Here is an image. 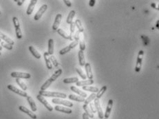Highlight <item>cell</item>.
I'll return each instance as SVG.
<instances>
[{"mask_svg": "<svg viewBox=\"0 0 159 119\" xmlns=\"http://www.w3.org/2000/svg\"><path fill=\"white\" fill-rule=\"evenodd\" d=\"M39 94L42 96H47V97H55L57 98H66L67 95L66 94L61 92H49V91H39Z\"/></svg>", "mask_w": 159, "mask_h": 119, "instance_id": "cell-1", "label": "cell"}, {"mask_svg": "<svg viewBox=\"0 0 159 119\" xmlns=\"http://www.w3.org/2000/svg\"><path fill=\"white\" fill-rule=\"evenodd\" d=\"M11 76L13 78H17V79H30L31 77V75L29 73L26 72H12L10 74Z\"/></svg>", "mask_w": 159, "mask_h": 119, "instance_id": "cell-2", "label": "cell"}, {"mask_svg": "<svg viewBox=\"0 0 159 119\" xmlns=\"http://www.w3.org/2000/svg\"><path fill=\"white\" fill-rule=\"evenodd\" d=\"M94 104L95 108H96V110H97V112L99 118L103 119V118H104V114H103V112L102 107L101 106V103H100L99 99L96 98L94 99Z\"/></svg>", "mask_w": 159, "mask_h": 119, "instance_id": "cell-3", "label": "cell"}, {"mask_svg": "<svg viewBox=\"0 0 159 119\" xmlns=\"http://www.w3.org/2000/svg\"><path fill=\"white\" fill-rule=\"evenodd\" d=\"M52 102L55 104H58V105H65V106H67L68 107H72L73 106V103L71 102H70L68 100H63V99H61V98H53L52 100Z\"/></svg>", "mask_w": 159, "mask_h": 119, "instance_id": "cell-4", "label": "cell"}, {"mask_svg": "<svg viewBox=\"0 0 159 119\" xmlns=\"http://www.w3.org/2000/svg\"><path fill=\"white\" fill-rule=\"evenodd\" d=\"M143 55H144V53L142 50H140L139 53H138V55L137 58V61H136V65L135 67V71L138 72L141 69V65H142V61L143 59Z\"/></svg>", "mask_w": 159, "mask_h": 119, "instance_id": "cell-5", "label": "cell"}, {"mask_svg": "<svg viewBox=\"0 0 159 119\" xmlns=\"http://www.w3.org/2000/svg\"><path fill=\"white\" fill-rule=\"evenodd\" d=\"M8 88L9 89L10 91H12L13 92L16 93V94H19V95H20L21 96H23V97H27V96H28V94H27V93H26V92L19 90V89H18L17 88H16V87H14V86H12V85H8Z\"/></svg>", "mask_w": 159, "mask_h": 119, "instance_id": "cell-6", "label": "cell"}, {"mask_svg": "<svg viewBox=\"0 0 159 119\" xmlns=\"http://www.w3.org/2000/svg\"><path fill=\"white\" fill-rule=\"evenodd\" d=\"M37 99H38V100H39V101H40V102L43 105H44V106H45V107L47 108V110H48V111L52 112V110H53V107L51 106V105H50L49 103L47 102V100H45V98L43 97V96L38 94V95L37 96Z\"/></svg>", "mask_w": 159, "mask_h": 119, "instance_id": "cell-7", "label": "cell"}, {"mask_svg": "<svg viewBox=\"0 0 159 119\" xmlns=\"http://www.w3.org/2000/svg\"><path fill=\"white\" fill-rule=\"evenodd\" d=\"M47 6L46 4H43L42 6H41V8L39 9V10L37 11V12L36 13V14L34 17V19L35 21H38L39 19H40V18L41 17V16L43 15V14L44 12L47 10Z\"/></svg>", "mask_w": 159, "mask_h": 119, "instance_id": "cell-8", "label": "cell"}, {"mask_svg": "<svg viewBox=\"0 0 159 119\" xmlns=\"http://www.w3.org/2000/svg\"><path fill=\"white\" fill-rule=\"evenodd\" d=\"M19 109L20 111H22V112H24V113L26 114L27 115H28L31 118L37 119V115H36L35 114H34L33 112H32V111L29 110L28 108H26V107H25L24 106H22V105L19 106Z\"/></svg>", "mask_w": 159, "mask_h": 119, "instance_id": "cell-9", "label": "cell"}, {"mask_svg": "<svg viewBox=\"0 0 159 119\" xmlns=\"http://www.w3.org/2000/svg\"><path fill=\"white\" fill-rule=\"evenodd\" d=\"M62 15L61 14H57V16L55 17V20L54 24L52 25V30H57V29L59 28L60 25V23H61V21Z\"/></svg>", "mask_w": 159, "mask_h": 119, "instance_id": "cell-10", "label": "cell"}, {"mask_svg": "<svg viewBox=\"0 0 159 119\" xmlns=\"http://www.w3.org/2000/svg\"><path fill=\"white\" fill-rule=\"evenodd\" d=\"M113 106V100L112 99H109L108 103H107V108H106V111H105V113L104 114L105 118H108L110 115V113H111V111H112V107Z\"/></svg>", "mask_w": 159, "mask_h": 119, "instance_id": "cell-11", "label": "cell"}, {"mask_svg": "<svg viewBox=\"0 0 159 119\" xmlns=\"http://www.w3.org/2000/svg\"><path fill=\"white\" fill-rule=\"evenodd\" d=\"M55 110L56 111H58V112H63V113H66V114H71L72 112V110L70 108H68V107H65L63 106H60V105H57L55 107Z\"/></svg>", "mask_w": 159, "mask_h": 119, "instance_id": "cell-12", "label": "cell"}, {"mask_svg": "<svg viewBox=\"0 0 159 119\" xmlns=\"http://www.w3.org/2000/svg\"><path fill=\"white\" fill-rule=\"evenodd\" d=\"M85 69H86V76L88 77L89 79H92L93 78V74L92 71V67H91V65L90 63H86L85 64Z\"/></svg>", "mask_w": 159, "mask_h": 119, "instance_id": "cell-13", "label": "cell"}, {"mask_svg": "<svg viewBox=\"0 0 159 119\" xmlns=\"http://www.w3.org/2000/svg\"><path fill=\"white\" fill-rule=\"evenodd\" d=\"M37 3V0H31L30 3L29 4L28 7V9L26 10V14H31L33 13L34 10V8H35V6L36 4Z\"/></svg>", "mask_w": 159, "mask_h": 119, "instance_id": "cell-14", "label": "cell"}, {"mask_svg": "<svg viewBox=\"0 0 159 119\" xmlns=\"http://www.w3.org/2000/svg\"><path fill=\"white\" fill-rule=\"evenodd\" d=\"M43 57H44V59H45V64H46V67H47V69L51 70L52 67V64L50 59V55L47 53V52H45L43 54Z\"/></svg>", "mask_w": 159, "mask_h": 119, "instance_id": "cell-15", "label": "cell"}, {"mask_svg": "<svg viewBox=\"0 0 159 119\" xmlns=\"http://www.w3.org/2000/svg\"><path fill=\"white\" fill-rule=\"evenodd\" d=\"M26 98H27V100H28V102L29 105L30 106L31 110H32L33 112H36V111L37 110V105H36L34 101L33 98L31 97V96H28L26 97Z\"/></svg>", "mask_w": 159, "mask_h": 119, "instance_id": "cell-16", "label": "cell"}, {"mask_svg": "<svg viewBox=\"0 0 159 119\" xmlns=\"http://www.w3.org/2000/svg\"><path fill=\"white\" fill-rule=\"evenodd\" d=\"M0 39H3V40L6 43H8V44H10V45H14V41H13L11 39L9 38L8 36H6L4 33H2L1 31H0Z\"/></svg>", "mask_w": 159, "mask_h": 119, "instance_id": "cell-17", "label": "cell"}, {"mask_svg": "<svg viewBox=\"0 0 159 119\" xmlns=\"http://www.w3.org/2000/svg\"><path fill=\"white\" fill-rule=\"evenodd\" d=\"M76 85L77 86H89L94 83V81L92 79H89V80H84V81H78L76 82Z\"/></svg>", "mask_w": 159, "mask_h": 119, "instance_id": "cell-18", "label": "cell"}, {"mask_svg": "<svg viewBox=\"0 0 159 119\" xmlns=\"http://www.w3.org/2000/svg\"><path fill=\"white\" fill-rule=\"evenodd\" d=\"M70 89H71L72 91H73L75 93H76L77 94H78V96H80L81 97H83V98H86L88 94H86V92H84L83 91L80 90L79 89H78L76 87H74V86H71L70 87Z\"/></svg>", "mask_w": 159, "mask_h": 119, "instance_id": "cell-19", "label": "cell"}, {"mask_svg": "<svg viewBox=\"0 0 159 119\" xmlns=\"http://www.w3.org/2000/svg\"><path fill=\"white\" fill-rule=\"evenodd\" d=\"M78 61H79V64L81 66L85 65L86 60H85V56H84L83 51H81V50L78 51Z\"/></svg>", "mask_w": 159, "mask_h": 119, "instance_id": "cell-20", "label": "cell"}, {"mask_svg": "<svg viewBox=\"0 0 159 119\" xmlns=\"http://www.w3.org/2000/svg\"><path fill=\"white\" fill-rule=\"evenodd\" d=\"M47 53L49 55H53L54 53V41L52 39H50L48 40V50Z\"/></svg>", "mask_w": 159, "mask_h": 119, "instance_id": "cell-21", "label": "cell"}, {"mask_svg": "<svg viewBox=\"0 0 159 119\" xmlns=\"http://www.w3.org/2000/svg\"><path fill=\"white\" fill-rule=\"evenodd\" d=\"M68 97L70 100H76V101H78V102H84V100H85V98L81 97L80 96L74 95V94H70Z\"/></svg>", "mask_w": 159, "mask_h": 119, "instance_id": "cell-22", "label": "cell"}, {"mask_svg": "<svg viewBox=\"0 0 159 119\" xmlns=\"http://www.w3.org/2000/svg\"><path fill=\"white\" fill-rule=\"evenodd\" d=\"M29 50H30V52L31 53V54L33 55L34 57H35L36 59H40L41 55L38 53V51L36 50L35 48H34L33 46H32V45L29 46Z\"/></svg>", "mask_w": 159, "mask_h": 119, "instance_id": "cell-23", "label": "cell"}, {"mask_svg": "<svg viewBox=\"0 0 159 119\" xmlns=\"http://www.w3.org/2000/svg\"><path fill=\"white\" fill-rule=\"evenodd\" d=\"M62 72H63V71H62V70L61 69H59L58 70H57V71L55 72V73L54 74H52V76H51V77H50V80L52 82H53V81H56V79L59 77V76L61 75V74H62Z\"/></svg>", "mask_w": 159, "mask_h": 119, "instance_id": "cell-24", "label": "cell"}, {"mask_svg": "<svg viewBox=\"0 0 159 119\" xmlns=\"http://www.w3.org/2000/svg\"><path fill=\"white\" fill-rule=\"evenodd\" d=\"M83 110H85V113H86V114L88 115V116H89V118H94V114H93L92 112V111H91V110L90 109V107H88V105H83Z\"/></svg>", "mask_w": 159, "mask_h": 119, "instance_id": "cell-25", "label": "cell"}, {"mask_svg": "<svg viewBox=\"0 0 159 119\" xmlns=\"http://www.w3.org/2000/svg\"><path fill=\"white\" fill-rule=\"evenodd\" d=\"M83 90L88 91V92H98L99 90L97 87H92V86H83Z\"/></svg>", "mask_w": 159, "mask_h": 119, "instance_id": "cell-26", "label": "cell"}, {"mask_svg": "<svg viewBox=\"0 0 159 119\" xmlns=\"http://www.w3.org/2000/svg\"><path fill=\"white\" fill-rule=\"evenodd\" d=\"M75 14H76L75 10H71L68 16V18H67V23L68 24H70L72 22V20H73V18L75 16Z\"/></svg>", "mask_w": 159, "mask_h": 119, "instance_id": "cell-27", "label": "cell"}, {"mask_svg": "<svg viewBox=\"0 0 159 119\" xmlns=\"http://www.w3.org/2000/svg\"><path fill=\"white\" fill-rule=\"evenodd\" d=\"M97 98V94H94V93H93L92 94L89 96L87 98H86V100H84V103H85V105H88V104H90L91 103V101L93 100H94L95 98Z\"/></svg>", "mask_w": 159, "mask_h": 119, "instance_id": "cell-28", "label": "cell"}, {"mask_svg": "<svg viewBox=\"0 0 159 119\" xmlns=\"http://www.w3.org/2000/svg\"><path fill=\"white\" fill-rule=\"evenodd\" d=\"M78 81V79L77 77H72V78H67V79H63L64 83H76Z\"/></svg>", "mask_w": 159, "mask_h": 119, "instance_id": "cell-29", "label": "cell"}, {"mask_svg": "<svg viewBox=\"0 0 159 119\" xmlns=\"http://www.w3.org/2000/svg\"><path fill=\"white\" fill-rule=\"evenodd\" d=\"M79 39H80V42H79V48L80 50L81 51H84L86 49V44L84 42V39H83V35L79 36Z\"/></svg>", "mask_w": 159, "mask_h": 119, "instance_id": "cell-30", "label": "cell"}, {"mask_svg": "<svg viewBox=\"0 0 159 119\" xmlns=\"http://www.w3.org/2000/svg\"><path fill=\"white\" fill-rule=\"evenodd\" d=\"M75 26L77 27V28H78V31L79 32H83V30H84V28H83V26H82V24H81V21L79 20V19H76V21H75Z\"/></svg>", "mask_w": 159, "mask_h": 119, "instance_id": "cell-31", "label": "cell"}, {"mask_svg": "<svg viewBox=\"0 0 159 119\" xmlns=\"http://www.w3.org/2000/svg\"><path fill=\"white\" fill-rule=\"evenodd\" d=\"M52 82L51 81H50V79H48L47 80V81H45V83L41 86V91H45V90L47 88H49V86L51 85V83H52Z\"/></svg>", "mask_w": 159, "mask_h": 119, "instance_id": "cell-32", "label": "cell"}, {"mask_svg": "<svg viewBox=\"0 0 159 119\" xmlns=\"http://www.w3.org/2000/svg\"><path fill=\"white\" fill-rule=\"evenodd\" d=\"M106 90H107V86H104L103 87H102L101 89L100 90H99V92H98L97 94V98H99V99L102 96L103 94H104Z\"/></svg>", "mask_w": 159, "mask_h": 119, "instance_id": "cell-33", "label": "cell"}, {"mask_svg": "<svg viewBox=\"0 0 159 119\" xmlns=\"http://www.w3.org/2000/svg\"><path fill=\"white\" fill-rule=\"evenodd\" d=\"M16 82H17V83L20 86V88H21L23 90L26 91V90H27V88H27V86L24 83L22 80H20L19 79H16Z\"/></svg>", "mask_w": 159, "mask_h": 119, "instance_id": "cell-34", "label": "cell"}, {"mask_svg": "<svg viewBox=\"0 0 159 119\" xmlns=\"http://www.w3.org/2000/svg\"><path fill=\"white\" fill-rule=\"evenodd\" d=\"M57 32H58L59 35H60L61 37H63V38L66 39H69V35L65 32L64 30H63L61 28L57 29Z\"/></svg>", "mask_w": 159, "mask_h": 119, "instance_id": "cell-35", "label": "cell"}, {"mask_svg": "<svg viewBox=\"0 0 159 119\" xmlns=\"http://www.w3.org/2000/svg\"><path fill=\"white\" fill-rule=\"evenodd\" d=\"M0 45L2 46V47H4V48H6L8 50H12V45H10L8 43H6L5 41H2L1 43H0Z\"/></svg>", "mask_w": 159, "mask_h": 119, "instance_id": "cell-36", "label": "cell"}, {"mask_svg": "<svg viewBox=\"0 0 159 119\" xmlns=\"http://www.w3.org/2000/svg\"><path fill=\"white\" fill-rule=\"evenodd\" d=\"M50 61H51V63H52V64L54 65L55 67H57L58 65H59L58 61H57V60L56 59V58H55V56H53V55H50Z\"/></svg>", "mask_w": 159, "mask_h": 119, "instance_id": "cell-37", "label": "cell"}, {"mask_svg": "<svg viewBox=\"0 0 159 119\" xmlns=\"http://www.w3.org/2000/svg\"><path fill=\"white\" fill-rule=\"evenodd\" d=\"M76 72H78V74H79V76H81L83 80H86V78H87V76H86V75L85 74V73L82 71V70L79 69V68H76Z\"/></svg>", "mask_w": 159, "mask_h": 119, "instance_id": "cell-38", "label": "cell"}, {"mask_svg": "<svg viewBox=\"0 0 159 119\" xmlns=\"http://www.w3.org/2000/svg\"><path fill=\"white\" fill-rule=\"evenodd\" d=\"M12 22H13V24H14V28H20V25H19V22L17 17H14L12 18Z\"/></svg>", "mask_w": 159, "mask_h": 119, "instance_id": "cell-39", "label": "cell"}, {"mask_svg": "<svg viewBox=\"0 0 159 119\" xmlns=\"http://www.w3.org/2000/svg\"><path fill=\"white\" fill-rule=\"evenodd\" d=\"M71 50L70 48V47L69 46H67V47H66V48H63L62 50H60V52H59V54L60 55H65V54H66V53H69L70 52V50Z\"/></svg>", "mask_w": 159, "mask_h": 119, "instance_id": "cell-40", "label": "cell"}, {"mask_svg": "<svg viewBox=\"0 0 159 119\" xmlns=\"http://www.w3.org/2000/svg\"><path fill=\"white\" fill-rule=\"evenodd\" d=\"M15 32H16V35H17V39H22V32L21 31V29L20 28H15Z\"/></svg>", "mask_w": 159, "mask_h": 119, "instance_id": "cell-41", "label": "cell"}, {"mask_svg": "<svg viewBox=\"0 0 159 119\" xmlns=\"http://www.w3.org/2000/svg\"><path fill=\"white\" fill-rule=\"evenodd\" d=\"M78 41H73L72 42L70 45H68L69 47H70V49H73V48H74L75 47H76V45H78Z\"/></svg>", "mask_w": 159, "mask_h": 119, "instance_id": "cell-42", "label": "cell"}, {"mask_svg": "<svg viewBox=\"0 0 159 119\" xmlns=\"http://www.w3.org/2000/svg\"><path fill=\"white\" fill-rule=\"evenodd\" d=\"M75 28H76V26H75V23L74 22H72L70 24V33H74V31H75Z\"/></svg>", "mask_w": 159, "mask_h": 119, "instance_id": "cell-43", "label": "cell"}, {"mask_svg": "<svg viewBox=\"0 0 159 119\" xmlns=\"http://www.w3.org/2000/svg\"><path fill=\"white\" fill-rule=\"evenodd\" d=\"M90 109L91 111H92V112L93 114L97 112V110H96V108H95L94 104V103H90Z\"/></svg>", "mask_w": 159, "mask_h": 119, "instance_id": "cell-44", "label": "cell"}, {"mask_svg": "<svg viewBox=\"0 0 159 119\" xmlns=\"http://www.w3.org/2000/svg\"><path fill=\"white\" fill-rule=\"evenodd\" d=\"M79 36H80V32L78 31H76L75 34H74V39L75 41L79 40Z\"/></svg>", "mask_w": 159, "mask_h": 119, "instance_id": "cell-45", "label": "cell"}, {"mask_svg": "<svg viewBox=\"0 0 159 119\" xmlns=\"http://www.w3.org/2000/svg\"><path fill=\"white\" fill-rule=\"evenodd\" d=\"M63 2H64V3L66 4V5L68 7H71L72 4H71V2H70V1H68V0H64Z\"/></svg>", "mask_w": 159, "mask_h": 119, "instance_id": "cell-46", "label": "cell"}, {"mask_svg": "<svg viewBox=\"0 0 159 119\" xmlns=\"http://www.w3.org/2000/svg\"><path fill=\"white\" fill-rule=\"evenodd\" d=\"M14 2H17V5L18 6H22L23 4V3L25 2L24 0H21V1H19V0H14Z\"/></svg>", "mask_w": 159, "mask_h": 119, "instance_id": "cell-47", "label": "cell"}, {"mask_svg": "<svg viewBox=\"0 0 159 119\" xmlns=\"http://www.w3.org/2000/svg\"><path fill=\"white\" fill-rule=\"evenodd\" d=\"M95 2H96V1H95V0H90V4H90V6L91 7H92V6H94Z\"/></svg>", "mask_w": 159, "mask_h": 119, "instance_id": "cell-48", "label": "cell"}, {"mask_svg": "<svg viewBox=\"0 0 159 119\" xmlns=\"http://www.w3.org/2000/svg\"><path fill=\"white\" fill-rule=\"evenodd\" d=\"M69 39L71 41H74V34L73 33H70V35H69Z\"/></svg>", "mask_w": 159, "mask_h": 119, "instance_id": "cell-49", "label": "cell"}, {"mask_svg": "<svg viewBox=\"0 0 159 119\" xmlns=\"http://www.w3.org/2000/svg\"><path fill=\"white\" fill-rule=\"evenodd\" d=\"M83 119H89V116L86 114V113H84L83 114Z\"/></svg>", "mask_w": 159, "mask_h": 119, "instance_id": "cell-50", "label": "cell"}, {"mask_svg": "<svg viewBox=\"0 0 159 119\" xmlns=\"http://www.w3.org/2000/svg\"><path fill=\"white\" fill-rule=\"evenodd\" d=\"M151 6H152V7H154V8L155 9H157V10L158 9V8H157L156 6V5H155V4H152L151 5Z\"/></svg>", "mask_w": 159, "mask_h": 119, "instance_id": "cell-51", "label": "cell"}, {"mask_svg": "<svg viewBox=\"0 0 159 119\" xmlns=\"http://www.w3.org/2000/svg\"><path fill=\"white\" fill-rule=\"evenodd\" d=\"M2 47L0 45V51H2Z\"/></svg>", "mask_w": 159, "mask_h": 119, "instance_id": "cell-52", "label": "cell"}, {"mask_svg": "<svg viewBox=\"0 0 159 119\" xmlns=\"http://www.w3.org/2000/svg\"><path fill=\"white\" fill-rule=\"evenodd\" d=\"M156 26H157V27H158V22H157V23H156Z\"/></svg>", "mask_w": 159, "mask_h": 119, "instance_id": "cell-53", "label": "cell"}, {"mask_svg": "<svg viewBox=\"0 0 159 119\" xmlns=\"http://www.w3.org/2000/svg\"><path fill=\"white\" fill-rule=\"evenodd\" d=\"M2 39H0V43H1V42H2Z\"/></svg>", "mask_w": 159, "mask_h": 119, "instance_id": "cell-54", "label": "cell"}, {"mask_svg": "<svg viewBox=\"0 0 159 119\" xmlns=\"http://www.w3.org/2000/svg\"><path fill=\"white\" fill-rule=\"evenodd\" d=\"M0 55H1V53H0Z\"/></svg>", "mask_w": 159, "mask_h": 119, "instance_id": "cell-55", "label": "cell"}, {"mask_svg": "<svg viewBox=\"0 0 159 119\" xmlns=\"http://www.w3.org/2000/svg\"><path fill=\"white\" fill-rule=\"evenodd\" d=\"M0 14H1V12H0Z\"/></svg>", "mask_w": 159, "mask_h": 119, "instance_id": "cell-56", "label": "cell"}, {"mask_svg": "<svg viewBox=\"0 0 159 119\" xmlns=\"http://www.w3.org/2000/svg\"><path fill=\"white\" fill-rule=\"evenodd\" d=\"M104 119H107V118H104Z\"/></svg>", "mask_w": 159, "mask_h": 119, "instance_id": "cell-57", "label": "cell"}]
</instances>
